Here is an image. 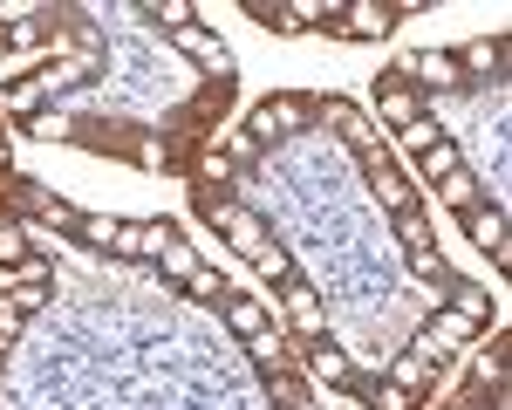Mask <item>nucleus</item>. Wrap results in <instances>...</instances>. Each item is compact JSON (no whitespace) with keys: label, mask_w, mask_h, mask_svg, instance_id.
<instances>
[{"label":"nucleus","mask_w":512,"mask_h":410,"mask_svg":"<svg viewBox=\"0 0 512 410\" xmlns=\"http://www.w3.org/2000/svg\"><path fill=\"white\" fill-rule=\"evenodd\" d=\"M144 14H151V21H164L171 35H178V28H192V21H198V7H192V0H151Z\"/></svg>","instance_id":"28"},{"label":"nucleus","mask_w":512,"mask_h":410,"mask_svg":"<svg viewBox=\"0 0 512 410\" xmlns=\"http://www.w3.org/2000/svg\"><path fill=\"white\" fill-rule=\"evenodd\" d=\"M0 55H14V41H7V35H0Z\"/></svg>","instance_id":"42"},{"label":"nucleus","mask_w":512,"mask_h":410,"mask_svg":"<svg viewBox=\"0 0 512 410\" xmlns=\"http://www.w3.org/2000/svg\"><path fill=\"white\" fill-rule=\"evenodd\" d=\"M451 315H465V322H492V294L485 287H472V281H451Z\"/></svg>","instance_id":"19"},{"label":"nucleus","mask_w":512,"mask_h":410,"mask_svg":"<svg viewBox=\"0 0 512 410\" xmlns=\"http://www.w3.org/2000/svg\"><path fill=\"white\" fill-rule=\"evenodd\" d=\"M280 308H287V322L301 328L308 342H328V315H321V301H315V287H308V281H287Z\"/></svg>","instance_id":"9"},{"label":"nucleus","mask_w":512,"mask_h":410,"mask_svg":"<svg viewBox=\"0 0 512 410\" xmlns=\"http://www.w3.org/2000/svg\"><path fill=\"white\" fill-rule=\"evenodd\" d=\"M424 335H431L437 349H465V342H472L478 328H472V322H465V315H451V308H444V315H437V322H431V328H424Z\"/></svg>","instance_id":"25"},{"label":"nucleus","mask_w":512,"mask_h":410,"mask_svg":"<svg viewBox=\"0 0 512 410\" xmlns=\"http://www.w3.org/2000/svg\"><path fill=\"white\" fill-rule=\"evenodd\" d=\"M362 178H369V192H383L390 219H396V212H417V192H410V178L390 164V151H383V144H376V151H362Z\"/></svg>","instance_id":"4"},{"label":"nucleus","mask_w":512,"mask_h":410,"mask_svg":"<svg viewBox=\"0 0 512 410\" xmlns=\"http://www.w3.org/2000/svg\"><path fill=\"white\" fill-rule=\"evenodd\" d=\"M437 137H444V130H437L431 117H417V123H410V130H396V144H403V151H417V158H424V151H431Z\"/></svg>","instance_id":"34"},{"label":"nucleus","mask_w":512,"mask_h":410,"mask_svg":"<svg viewBox=\"0 0 512 410\" xmlns=\"http://www.w3.org/2000/svg\"><path fill=\"white\" fill-rule=\"evenodd\" d=\"M390 383H403V390H417V397H424V390L437 383V363H417V356H390Z\"/></svg>","instance_id":"23"},{"label":"nucleus","mask_w":512,"mask_h":410,"mask_svg":"<svg viewBox=\"0 0 512 410\" xmlns=\"http://www.w3.org/2000/svg\"><path fill=\"white\" fill-rule=\"evenodd\" d=\"M458 69H465V82H472V76H499V69H506V35L472 41V48L458 55Z\"/></svg>","instance_id":"16"},{"label":"nucleus","mask_w":512,"mask_h":410,"mask_svg":"<svg viewBox=\"0 0 512 410\" xmlns=\"http://www.w3.org/2000/svg\"><path fill=\"white\" fill-rule=\"evenodd\" d=\"M451 171H465V158H458L451 137H437L431 151H424V178H451Z\"/></svg>","instance_id":"27"},{"label":"nucleus","mask_w":512,"mask_h":410,"mask_svg":"<svg viewBox=\"0 0 512 410\" xmlns=\"http://www.w3.org/2000/svg\"><path fill=\"white\" fill-rule=\"evenodd\" d=\"M158 260H164V274H171V281H185V274H192V267H198V253H192V246H185V240H171V246H164V253H158Z\"/></svg>","instance_id":"36"},{"label":"nucleus","mask_w":512,"mask_h":410,"mask_svg":"<svg viewBox=\"0 0 512 410\" xmlns=\"http://www.w3.org/2000/svg\"><path fill=\"white\" fill-rule=\"evenodd\" d=\"M369 404H376V410H417L424 397H417V390H403V383H376V390H369Z\"/></svg>","instance_id":"32"},{"label":"nucleus","mask_w":512,"mask_h":410,"mask_svg":"<svg viewBox=\"0 0 512 410\" xmlns=\"http://www.w3.org/2000/svg\"><path fill=\"white\" fill-rule=\"evenodd\" d=\"M308 123H315V103H308V96H267V103L246 117V130L267 144V137H301Z\"/></svg>","instance_id":"1"},{"label":"nucleus","mask_w":512,"mask_h":410,"mask_svg":"<svg viewBox=\"0 0 512 410\" xmlns=\"http://www.w3.org/2000/svg\"><path fill=\"white\" fill-rule=\"evenodd\" d=\"M308 363H315V376H321V383H335V390H349V383H355V376H349V356H342L335 342H315V356H308Z\"/></svg>","instance_id":"21"},{"label":"nucleus","mask_w":512,"mask_h":410,"mask_svg":"<svg viewBox=\"0 0 512 410\" xmlns=\"http://www.w3.org/2000/svg\"><path fill=\"white\" fill-rule=\"evenodd\" d=\"M192 212L212 226V233H226V226H233V212H239V199H226V192H192Z\"/></svg>","instance_id":"22"},{"label":"nucleus","mask_w":512,"mask_h":410,"mask_svg":"<svg viewBox=\"0 0 512 410\" xmlns=\"http://www.w3.org/2000/svg\"><path fill=\"white\" fill-rule=\"evenodd\" d=\"M396 240L410 246V253L431 246V219H424V205H417V212H396Z\"/></svg>","instance_id":"30"},{"label":"nucleus","mask_w":512,"mask_h":410,"mask_svg":"<svg viewBox=\"0 0 512 410\" xmlns=\"http://www.w3.org/2000/svg\"><path fill=\"white\" fill-rule=\"evenodd\" d=\"M21 328H28V308H21L14 294H0V349H7V342H14Z\"/></svg>","instance_id":"35"},{"label":"nucleus","mask_w":512,"mask_h":410,"mask_svg":"<svg viewBox=\"0 0 512 410\" xmlns=\"http://www.w3.org/2000/svg\"><path fill=\"white\" fill-rule=\"evenodd\" d=\"M185 294H198V301H212V294H226V287H219V274H212V267H192V274H185Z\"/></svg>","instance_id":"39"},{"label":"nucleus","mask_w":512,"mask_h":410,"mask_svg":"<svg viewBox=\"0 0 512 410\" xmlns=\"http://www.w3.org/2000/svg\"><path fill=\"white\" fill-rule=\"evenodd\" d=\"M246 14H253V21H267V28H280V0H246Z\"/></svg>","instance_id":"40"},{"label":"nucleus","mask_w":512,"mask_h":410,"mask_svg":"<svg viewBox=\"0 0 512 410\" xmlns=\"http://www.w3.org/2000/svg\"><path fill=\"white\" fill-rule=\"evenodd\" d=\"M219 301H226V328H233L239 342L267 335V301H253V294H219Z\"/></svg>","instance_id":"14"},{"label":"nucleus","mask_w":512,"mask_h":410,"mask_svg":"<svg viewBox=\"0 0 512 410\" xmlns=\"http://www.w3.org/2000/svg\"><path fill=\"white\" fill-rule=\"evenodd\" d=\"M315 123H328V130H335V137L355 151V158H362V151H376V123L362 117L355 103H342V96H321V103H315Z\"/></svg>","instance_id":"5"},{"label":"nucleus","mask_w":512,"mask_h":410,"mask_svg":"<svg viewBox=\"0 0 512 410\" xmlns=\"http://www.w3.org/2000/svg\"><path fill=\"white\" fill-rule=\"evenodd\" d=\"M0 123H7V110H0Z\"/></svg>","instance_id":"43"},{"label":"nucleus","mask_w":512,"mask_h":410,"mask_svg":"<svg viewBox=\"0 0 512 410\" xmlns=\"http://www.w3.org/2000/svg\"><path fill=\"white\" fill-rule=\"evenodd\" d=\"M383 82H431V89H465V69H458V55H437V48H424V55H396V69Z\"/></svg>","instance_id":"2"},{"label":"nucleus","mask_w":512,"mask_h":410,"mask_svg":"<svg viewBox=\"0 0 512 410\" xmlns=\"http://www.w3.org/2000/svg\"><path fill=\"white\" fill-rule=\"evenodd\" d=\"M465 219V233H472L478 253H492V267H512V233H506V212L499 205H472V212H458Z\"/></svg>","instance_id":"6"},{"label":"nucleus","mask_w":512,"mask_h":410,"mask_svg":"<svg viewBox=\"0 0 512 410\" xmlns=\"http://www.w3.org/2000/svg\"><path fill=\"white\" fill-rule=\"evenodd\" d=\"M472 383L478 390H506V335H492V342L472 356Z\"/></svg>","instance_id":"17"},{"label":"nucleus","mask_w":512,"mask_h":410,"mask_svg":"<svg viewBox=\"0 0 512 410\" xmlns=\"http://www.w3.org/2000/svg\"><path fill=\"white\" fill-rule=\"evenodd\" d=\"M171 48H178V55H192V62H198V69H205L212 82H233V76H239L233 48H226L219 35H205L198 21H192V28H178V35H171Z\"/></svg>","instance_id":"3"},{"label":"nucleus","mask_w":512,"mask_h":410,"mask_svg":"<svg viewBox=\"0 0 512 410\" xmlns=\"http://www.w3.org/2000/svg\"><path fill=\"white\" fill-rule=\"evenodd\" d=\"M376 103H383V123H390V130H410V123L424 117V96L403 89V82H376Z\"/></svg>","instance_id":"12"},{"label":"nucleus","mask_w":512,"mask_h":410,"mask_svg":"<svg viewBox=\"0 0 512 410\" xmlns=\"http://www.w3.org/2000/svg\"><path fill=\"white\" fill-rule=\"evenodd\" d=\"M21 260H28V233L14 219H0V267H21Z\"/></svg>","instance_id":"33"},{"label":"nucleus","mask_w":512,"mask_h":410,"mask_svg":"<svg viewBox=\"0 0 512 410\" xmlns=\"http://www.w3.org/2000/svg\"><path fill=\"white\" fill-rule=\"evenodd\" d=\"M437 205H451V212H472V205H478L472 171H451V178H437Z\"/></svg>","instance_id":"24"},{"label":"nucleus","mask_w":512,"mask_h":410,"mask_svg":"<svg viewBox=\"0 0 512 410\" xmlns=\"http://www.w3.org/2000/svg\"><path fill=\"white\" fill-rule=\"evenodd\" d=\"M96 76V48H89V41H82L76 55H62V62H55V69H41V96H48V103H55V96H62V89H76V82H89Z\"/></svg>","instance_id":"10"},{"label":"nucleus","mask_w":512,"mask_h":410,"mask_svg":"<svg viewBox=\"0 0 512 410\" xmlns=\"http://www.w3.org/2000/svg\"><path fill=\"white\" fill-rule=\"evenodd\" d=\"M410 356H417V363H444V349H437L431 335H417V342H410Z\"/></svg>","instance_id":"41"},{"label":"nucleus","mask_w":512,"mask_h":410,"mask_svg":"<svg viewBox=\"0 0 512 410\" xmlns=\"http://www.w3.org/2000/svg\"><path fill=\"white\" fill-rule=\"evenodd\" d=\"M390 28H396V14L383 0H355V7L335 14V35H349V41H376V35H390Z\"/></svg>","instance_id":"8"},{"label":"nucleus","mask_w":512,"mask_h":410,"mask_svg":"<svg viewBox=\"0 0 512 410\" xmlns=\"http://www.w3.org/2000/svg\"><path fill=\"white\" fill-rule=\"evenodd\" d=\"M246 349H253V363L267 369V376H294V363H301V349H294L287 335H274V328H267V335H253Z\"/></svg>","instance_id":"13"},{"label":"nucleus","mask_w":512,"mask_h":410,"mask_svg":"<svg viewBox=\"0 0 512 410\" xmlns=\"http://www.w3.org/2000/svg\"><path fill=\"white\" fill-rule=\"evenodd\" d=\"M185 178H192V192H226V185L239 178V164L205 137V144H192V158H185Z\"/></svg>","instance_id":"7"},{"label":"nucleus","mask_w":512,"mask_h":410,"mask_svg":"<svg viewBox=\"0 0 512 410\" xmlns=\"http://www.w3.org/2000/svg\"><path fill=\"white\" fill-rule=\"evenodd\" d=\"M267 383H274V397L287 410H308V404H315V397H308V383H294V376H267Z\"/></svg>","instance_id":"38"},{"label":"nucleus","mask_w":512,"mask_h":410,"mask_svg":"<svg viewBox=\"0 0 512 410\" xmlns=\"http://www.w3.org/2000/svg\"><path fill=\"white\" fill-rule=\"evenodd\" d=\"M69 233H76V240H89V246H117L123 219H103V212H76V219H69Z\"/></svg>","instance_id":"20"},{"label":"nucleus","mask_w":512,"mask_h":410,"mask_svg":"<svg viewBox=\"0 0 512 410\" xmlns=\"http://www.w3.org/2000/svg\"><path fill=\"white\" fill-rule=\"evenodd\" d=\"M178 240V226H171V219H144V240H137V260H158L164 246Z\"/></svg>","instance_id":"29"},{"label":"nucleus","mask_w":512,"mask_h":410,"mask_svg":"<svg viewBox=\"0 0 512 410\" xmlns=\"http://www.w3.org/2000/svg\"><path fill=\"white\" fill-rule=\"evenodd\" d=\"M137 137H144V130H130V123H76V137H69V144H82V151H110V158H130V151H137Z\"/></svg>","instance_id":"11"},{"label":"nucleus","mask_w":512,"mask_h":410,"mask_svg":"<svg viewBox=\"0 0 512 410\" xmlns=\"http://www.w3.org/2000/svg\"><path fill=\"white\" fill-rule=\"evenodd\" d=\"M253 267H260V274H267V281H294V260H287V253H280V246H267V253H260V260H253Z\"/></svg>","instance_id":"37"},{"label":"nucleus","mask_w":512,"mask_h":410,"mask_svg":"<svg viewBox=\"0 0 512 410\" xmlns=\"http://www.w3.org/2000/svg\"><path fill=\"white\" fill-rule=\"evenodd\" d=\"M226 246H233L239 260H260V253H267V226H260V219H253L246 205H239L233 226H226Z\"/></svg>","instance_id":"15"},{"label":"nucleus","mask_w":512,"mask_h":410,"mask_svg":"<svg viewBox=\"0 0 512 410\" xmlns=\"http://www.w3.org/2000/svg\"><path fill=\"white\" fill-rule=\"evenodd\" d=\"M28 137H76V117H62V110H41V117H28Z\"/></svg>","instance_id":"31"},{"label":"nucleus","mask_w":512,"mask_h":410,"mask_svg":"<svg viewBox=\"0 0 512 410\" xmlns=\"http://www.w3.org/2000/svg\"><path fill=\"white\" fill-rule=\"evenodd\" d=\"M410 274H417V281H431L437 294H451V281H458V274H451V260H444L437 246H417V253H410Z\"/></svg>","instance_id":"18"},{"label":"nucleus","mask_w":512,"mask_h":410,"mask_svg":"<svg viewBox=\"0 0 512 410\" xmlns=\"http://www.w3.org/2000/svg\"><path fill=\"white\" fill-rule=\"evenodd\" d=\"M212 144H219L233 164H253V158H260V137H253V130H212Z\"/></svg>","instance_id":"26"}]
</instances>
